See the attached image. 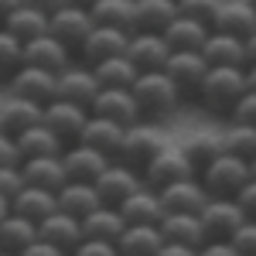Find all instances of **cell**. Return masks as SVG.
<instances>
[{"label": "cell", "mask_w": 256, "mask_h": 256, "mask_svg": "<svg viewBox=\"0 0 256 256\" xmlns=\"http://www.w3.org/2000/svg\"><path fill=\"white\" fill-rule=\"evenodd\" d=\"M198 102L208 113H232L239 99L246 96V68H208V76L198 86Z\"/></svg>", "instance_id": "1"}, {"label": "cell", "mask_w": 256, "mask_h": 256, "mask_svg": "<svg viewBox=\"0 0 256 256\" xmlns=\"http://www.w3.org/2000/svg\"><path fill=\"white\" fill-rule=\"evenodd\" d=\"M134 99H137V110L144 120H160V116H171L178 106H181V92L178 86L164 72H144L134 82Z\"/></svg>", "instance_id": "2"}, {"label": "cell", "mask_w": 256, "mask_h": 256, "mask_svg": "<svg viewBox=\"0 0 256 256\" xmlns=\"http://www.w3.org/2000/svg\"><path fill=\"white\" fill-rule=\"evenodd\" d=\"M198 181L208 192V198H236L246 188V181H250V160H239L232 154H218L198 174Z\"/></svg>", "instance_id": "3"}, {"label": "cell", "mask_w": 256, "mask_h": 256, "mask_svg": "<svg viewBox=\"0 0 256 256\" xmlns=\"http://www.w3.org/2000/svg\"><path fill=\"white\" fill-rule=\"evenodd\" d=\"M168 147V137L160 134L158 126H150V123H137V126H130L126 134H123V147H120V164H126V168H134V171H144L150 160L158 158L160 150Z\"/></svg>", "instance_id": "4"}, {"label": "cell", "mask_w": 256, "mask_h": 256, "mask_svg": "<svg viewBox=\"0 0 256 256\" xmlns=\"http://www.w3.org/2000/svg\"><path fill=\"white\" fill-rule=\"evenodd\" d=\"M92 188H96V195H99L102 205L120 208L134 192L144 188V178H140V171H134V168H126V164H120V160H110L106 171L92 181Z\"/></svg>", "instance_id": "5"}, {"label": "cell", "mask_w": 256, "mask_h": 256, "mask_svg": "<svg viewBox=\"0 0 256 256\" xmlns=\"http://www.w3.org/2000/svg\"><path fill=\"white\" fill-rule=\"evenodd\" d=\"M202 232H205V242H229L236 236V229L246 222L242 208H239L232 198H212L205 208H202Z\"/></svg>", "instance_id": "6"}, {"label": "cell", "mask_w": 256, "mask_h": 256, "mask_svg": "<svg viewBox=\"0 0 256 256\" xmlns=\"http://www.w3.org/2000/svg\"><path fill=\"white\" fill-rule=\"evenodd\" d=\"M41 123H44L65 147H72V144H79L82 130H86V123H89V110H86V106H76V102H65V99H55V102L44 106Z\"/></svg>", "instance_id": "7"}, {"label": "cell", "mask_w": 256, "mask_h": 256, "mask_svg": "<svg viewBox=\"0 0 256 256\" xmlns=\"http://www.w3.org/2000/svg\"><path fill=\"white\" fill-rule=\"evenodd\" d=\"M140 178H144V184H147V188L164 192L168 184H178V181H188V178H198V174L192 171V164L184 160L181 147H171V144H168L158 158L140 171Z\"/></svg>", "instance_id": "8"}, {"label": "cell", "mask_w": 256, "mask_h": 256, "mask_svg": "<svg viewBox=\"0 0 256 256\" xmlns=\"http://www.w3.org/2000/svg\"><path fill=\"white\" fill-rule=\"evenodd\" d=\"M92 28H96V24H92V14H89L86 7H76V4H65L62 10H55V14L48 18V34L55 41H62L68 52H79L82 41L89 38Z\"/></svg>", "instance_id": "9"}, {"label": "cell", "mask_w": 256, "mask_h": 256, "mask_svg": "<svg viewBox=\"0 0 256 256\" xmlns=\"http://www.w3.org/2000/svg\"><path fill=\"white\" fill-rule=\"evenodd\" d=\"M89 113L99 120H110V123H116L123 130H130V126H137L140 120V110H137V99L130 89H99V96L92 99V106H89Z\"/></svg>", "instance_id": "10"}, {"label": "cell", "mask_w": 256, "mask_h": 256, "mask_svg": "<svg viewBox=\"0 0 256 256\" xmlns=\"http://www.w3.org/2000/svg\"><path fill=\"white\" fill-rule=\"evenodd\" d=\"M126 58L137 68L140 76L144 72H164V65L171 58V44L164 41V34H150V31H134L130 34V44H126Z\"/></svg>", "instance_id": "11"}, {"label": "cell", "mask_w": 256, "mask_h": 256, "mask_svg": "<svg viewBox=\"0 0 256 256\" xmlns=\"http://www.w3.org/2000/svg\"><path fill=\"white\" fill-rule=\"evenodd\" d=\"M96 96H99V82L89 65L72 62L62 76H55V99H65V102H76V106L89 110Z\"/></svg>", "instance_id": "12"}, {"label": "cell", "mask_w": 256, "mask_h": 256, "mask_svg": "<svg viewBox=\"0 0 256 256\" xmlns=\"http://www.w3.org/2000/svg\"><path fill=\"white\" fill-rule=\"evenodd\" d=\"M126 44H130V31H120V28H102L96 24L89 31V38L82 41L79 48V62L82 65H99L106 58H116V55H126Z\"/></svg>", "instance_id": "13"}, {"label": "cell", "mask_w": 256, "mask_h": 256, "mask_svg": "<svg viewBox=\"0 0 256 256\" xmlns=\"http://www.w3.org/2000/svg\"><path fill=\"white\" fill-rule=\"evenodd\" d=\"M7 96L28 99L34 106H48V102H55V76L41 72V68H31V65H20L7 79Z\"/></svg>", "instance_id": "14"}, {"label": "cell", "mask_w": 256, "mask_h": 256, "mask_svg": "<svg viewBox=\"0 0 256 256\" xmlns=\"http://www.w3.org/2000/svg\"><path fill=\"white\" fill-rule=\"evenodd\" d=\"M158 195H160V205H164V216H202V208L212 202L198 178L168 184V188L158 192Z\"/></svg>", "instance_id": "15"}, {"label": "cell", "mask_w": 256, "mask_h": 256, "mask_svg": "<svg viewBox=\"0 0 256 256\" xmlns=\"http://www.w3.org/2000/svg\"><path fill=\"white\" fill-rule=\"evenodd\" d=\"M164 76L178 86L181 96H195L202 79L208 76V62L202 58V52H171V58L164 65Z\"/></svg>", "instance_id": "16"}, {"label": "cell", "mask_w": 256, "mask_h": 256, "mask_svg": "<svg viewBox=\"0 0 256 256\" xmlns=\"http://www.w3.org/2000/svg\"><path fill=\"white\" fill-rule=\"evenodd\" d=\"M212 31L246 41L250 34H256V10L246 0H222L216 18H212Z\"/></svg>", "instance_id": "17"}, {"label": "cell", "mask_w": 256, "mask_h": 256, "mask_svg": "<svg viewBox=\"0 0 256 256\" xmlns=\"http://www.w3.org/2000/svg\"><path fill=\"white\" fill-rule=\"evenodd\" d=\"M106 164H110V158L96 154V150L86 147V144H72V147H65V154H62L65 178H68V181H79V184H92V181L106 171Z\"/></svg>", "instance_id": "18"}, {"label": "cell", "mask_w": 256, "mask_h": 256, "mask_svg": "<svg viewBox=\"0 0 256 256\" xmlns=\"http://www.w3.org/2000/svg\"><path fill=\"white\" fill-rule=\"evenodd\" d=\"M24 65L41 68V72H52V76H62L72 65V52L62 41H55L52 34H44V38L24 44Z\"/></svg>", "instance_id": "19"}, {"label": "cell", "mask_w": 256, "mask_h": 256, "mask_svg": "<svg viewBox=\"0 0 256 256\" xmlns=\"http://www.w3.org/2000/svg\"><path fill=\"white\" fill-rule=\"evenodd\" d=\"M202 58L208 62V68H246V41L212 31L202 44Z\"/></svg>", "instance_id": "20"}, {"label": "cell", "mask_w": 256, "mask_h": 256, "mask_svg": "<svg viewBox=\"0 0 256 256\" xmlns=\"http://www.w3.org/2000/svg\"><path fill=\"white\" fill-rule=\"evenodd\" d=\"M41 113H44V106H34V102L18 96H4L0 99V130L7 137H20L24 130L41 123Z\"/></svg>", "instance_id": "21"}, {"label": "cell", "mask_w": 256, "mask_h": 256, "mask_svg": "<svg viewBox=\"0 0 256 256\" xmlns=\"http://www.w3.org/2000/svg\"><path fill=\"white\" fill-rule=\"evenodd\" d=\"M123 126H116V123H110V120H99L89 113V123H86V130H82L79 144H86V147H92L96 154H102V158L116 160L120 158V147H123Z\"/></svg>", "instance_id": "22"}, {"label": "cell", "mask_w": 256, "mask_h": 256, "mask_svg": "<svg viewBox=\"0 0 256 256\" xmlns=\"http://www.w3.org/2000/svg\"><path fill=\"white\" fill-rule=\"evenodd\" d=\"M120 216L126 226H160V218H164V205H160V195L154 188H140L134 195L126 198L123 205H120Z\"/></svg>", "instance_id": "23"}, {"label": "cell", "mask_w": 256, "mask_h": 256, "mask_svg": "<svg viewBox=\"0 0 256 256\" xmlns=\"http://www.w3.org/2000/svg\"><path fill=\"white\" fill-rule=\"evenodd\" d=\"M38 239H44V242H52V246H58L62 253L72 256V250H76L86 236H82L79 218L65 216V212H55V216H48L44 222H38Z\"/></svg>", "instance_id": "24"}, {"label": "cell", "mask_w": 256, "mask_h": 256, "mask_svg": "<svg viewBox=\"0 0 256 256\" xmlns=\"http://www.w3.org/2000/svg\"><path fill=\"white\" fill-rule=\"evenodd\" d=\"M20 174H24V184H31V188H44V192H55V195L68 184L65 168H62V158L20 160Z\"/></svg>", "instance_id": "25"}, {"label": "cell", "mask_w": 256, "mask_h": 256, "mask_svg": "<svg viewBox=\"0 0 256 256\" xmlns=\"http://www.w3.org/2000/svg\"><path fill=\"white\" fill-rule=\"evenodd\" d=\"M10 212H14V216L31 218V222L38 226V222H44L48 216L58 212V195H55V192H44V188H31V184H24L18 195H14V202H10Z\"/></svg>", "instance_id": "26"}, {"label": "cell", "mask_w": 256, "mask_h": 256, "mask_svg": "<svg viewBox=\"0 0 256 256\" xmlns=\"http://www.w3.org/2000/svg\"><path fill=\"white\" fill-rule=\"evenodd\" d=\"M137 14H134V31H150V34H164L178 18L174 0H134Z\"/></svg>", "instance_id": "27"}, {"label": "cell", "mask_w": 256, "mask_h": 256, "mask_svg": "<svg viewBox=\"0 0 256 256\" xmlns=\"http://www.w3.org/2000/svg\"><path fill=\"white\" fill-rule=\"evenodd\" d=\"M178 147H181L184 160L192 164V171L202 174V171H205V168L222 154V137L212 134V130H195V134H188L184 144H178Z\"/></svg>", "instance_id": "28"}, {"label": "cell", "mask_w": 256, "mask_h": 256, "mask_svg": "<svg viewBox=\"0 0 256 256\" xmlns=\"http://www.w3.org/2000/svg\"><path fill=\"white\" fill-rule=\"evenodd\" d=\"M14 144H18L20 150V160H31V158H62L65 154V144H62L44 123H38V126H31V130H24L20 137H14Z\"/></svg>", "instance_id": "29"}, {"label": "cell", "mask_w": 256, "mask_h": 256, "mask_svg": "<svg viewBox=\"0 0 256 256\" xmlns=\"http://www.w3.org/2000/svg\"><path fill=\"white\" fill-rule=\"evenodd\" d=\"M158 229H160V236H164V242L188 246V250H202L205 246V232H202L198 216H164Z\"/></svg>", "instance_id": "30"}, {"label": "cell", "mask_w": 256, "mask_h": 256, "mask_svg": "<svg viewBox=\"0 0 256 256\" xmlns=\"http://www.w3.org/2000/svg\"><path fill=\"white\" fill-rule=\"evenodd\" d=\"M164 246L158 226H126L123 236L116 239L120 256H158V250Z\"/></svg>", "instance_id": "31"}, {"label": "cell", "mask_w": 256, "mask_h": 256, "mask_svg": "<svg viewBox=\"0 0 256 256\" xmlns=\"http://www.w3.org/2000/svg\"><path fill=\"white\" fill-rule=\"evenodd\" d=\"M96 208H102V202H99L96 195V188L92 184H79V181H68L65 188L58 192V212H65V216H72V218H86V216H92Z\"/></svg>", "instance_id": "32"}, {"label": "cell", "mask_w": 256, "mask_h": 256, "mask_svg": "<svg viewBox=\"0 0 256 256\" xmlns=\"http://www.w3.org/2000/svg\"><path fill=\"white\" fill-rule=\"evenodd\" d=\"M34 239H38V226H34L31 218L14 216V212L0 218V250H4V253L20 256Z\"/></svg>", "instance_id": "33"}, {"label": "cell", "mask_w": 256, "mask_h": 256, "mask_svg": "<svg viewBox=\"0 0 256 256\" xmlns=\"http://www.w3.org/2000/svg\"><path fill=\"white\" fill-rule=\"evenodd\" d=\"M7 34L14 41H20V44H31V41H38L48 34V18L44 14H38V10H31V7H18L10 18L0 24Z\"/></svg>", "instance_id": "34"}, {"label": "cell", "mask_w": 256, "mask_h": 256, "mask_svg": "<svg viewBox=\"0 0 256 256\" xmlns=\"http://www.w3.org/2000/svg\"><path fill=\"white\" fill-rule=\"evenodd\" d=\"M208 34H212L208 24H198L192 18H174V24L164 31V41L171 44V52H202Z\"/></svg>", "instance_id": "35"}, {"label": "cell", "mask_w": 256, "mask_h": 256, "mask_svg": "<svg viewBox=\"0 0 256 256\" xmlns=\"http://www.w3.org/2000/svg\"><path fill=\"white\" fill-rule=\"evenodd\" d=\"M123 229H126V222L120 216V208H110V205H102L92 216L82 218V236L99 239V242H116V239L123 236Z\"/></svg>", "instance_id": "36"}, {"label": "cell", "mask_w": 256, "mask_h": 256, "mask_svg": "<svg viewBox=\"0 0 256 256\" xmlns=\"http://www.w3.org/2000/svg\"><path fill=\"white\" fill-rule=\"evenodd\" d=\"M92 24L102 28H120V31H130L134 34V14H137V4L134 0H99L89 7Z\"/></svg>", "instance_id": "37"}, {"label": "cell", "mask_w": 256, "mask_h": 256, "mask_svg": "<svg viewBox=\"0 0 256 256\" xmlns=\"http://www.w3.org/2000/svg\"><path fill=\"white\" fill-rule=\"evenodd\" d=\"M92 76H96L99 89H134L140 72L130 65L126 55H116V58H106L99 65H92Z\"/></svg>", "instance_id": "38"}, {"label": "cell", "mask_w": 256, "mask_h": 256, "mask_svg": "<svg viewBox=\"0 0 256 256\" xmlns=\"http://www.w3.org/2000/svg\"><path fill=\"white\" fill-rule=\"evenodd\" d=\"M218 137H222V154H232V158H239V160H253L256 158V126L229 123Z\"/></svg>", "instance_id": "39"}, {"label": "cell", "mask_w": 256, "mask_h": 256, "mask_svg": "<svg viewBox=\"0 0 256 256\" xmlns=\"http://www.w3.org/2000/svg\"><path fill=\"white\" fill-rule=\"evenodd\" d=\"M24 65V44L14 41L4 28H0V82L7 86V79Z\"/></svg>", "instance_id": "40"}, {"label": "cell", "mask_w": 256, "mask_h": 256, "mask_svg": "<svg viewBox=\"0 0 256 256\" xmlns=\"http://www.w3.org/2000/svg\"><path fill=\"white\" fill-rule=\"evenodd\" d=\"M218 4L222 0H178V18H192L198 24H208L212 28V18H216Z\"/></svg>", "instance_id": "41"}, {"label": "cell", "mask_w": 256, "mask_h": 256, "mask_svg": "<svg viewBox=\"0 0 256 256\" xmlns=\"http://www.w3.org/2000/svg\"><path fill=\"white\" fill-rule=\"evenodd\" d=\"M229 242H232V250H236L239 256H256V222H250V218H246Z\"/></svg>", "instance_id": "42"}, {"label": "cell", "mask_w": 256, "mask_h": 256, "mask_svg": "<svg viewBox=\"0 0 256 256\" xmlns=\"http://www.w3.org/2000/svg\"><path fill=\"white\" fill-rule=\"evenodd\" d=\"M229 120H232V123H239V126H256V92H250V89H246V96L232 106Z\"/></svg>", "instance_id": "43"}, {"label": "cell", "mask_w": 256, "mask_h": 256, "mask_svg": "<svg viewBox=\"0 0 256 256\" xmlns=\"http://www.w3.org/2000/svg\"><path fill=\"white\" fill-rule=\"evenodd\" d=\"M20 188H24V174H20V164L14 168H0V198H7V202H14Z\"/></svg>", "instance_id": "44"}, {"label": "cell", "mask_w": 256, "mask_h": 256, "mask_svg": "<svg viewBox=\"0 0 256 256\" xmlns=\"http://www.w3.org/2000/svg\"><path fill=\"white\" fill-rule=\"evenodd\" d=\"M72 256H120L116 242H99V239H82L72 250Z\"/></svg>", "instance_id": "45"}, {"label": "cell", "mask_w": 256, "mask_h": 256, "mask_svg": "<svg viewBox=\"0 0 256 256\" xmlns=\"http://www.w3.org/2000/svg\"><path fill=\"white\" fill-rule=\"evenodd\" d=\"M232 202L242 208V216L250 218V222H256V181H253V178L246 181V188H242V192H239Z\"/></svg>", "instance_id": "46"}, {"label": "cell", "mask_w": 256, "mask_h": 256, "mask_svg": "<svg viewBox=\"0 0 256 256\" xmlns=\"http://www.w3.org/2000/svg\"><path fill=\"white\" fill-rule=\"evenodd\" d=\"M14 164H20V150L14 144V137H7L0 130V168H14Z\"/></svg>", "instance_id": "47"}, {"label": "cell", "mask_w": 256, "mask_h": 256, "mask_svg": "<svg viewBox=\"0 0 256 256\" xmlns=\"http://www.w3.org/2000/svg\"><path fill=\"white\" fill-rule=\"evenodd\" d=\"M20 256H68V253H62L58 246H52V242H44V239H34Z\"/></svg>", "instance_id": "48"}, {"label": "cell", "mask_w": 256, "mask_h": 256, "mask_svg": "<svg viewBox=\"0 0 256 256\" xmlns=\"http://www.w3.org/2000/svg\"><path fill=\"white\" fill-rule=\"evenodd\" d=\"M68 0H24V7H31V10H38V14H44V18H52L55 10H62Z\"/></svg>", "instance_id": "49"}, {"label": "cell", "mask_w": 256, "mask_h": 256, "mask_svg": "<svg viewBox=\"0 0 256 256\" xmlns=\"http://www.w3.org/2000/svg\"><path fill=\"white\" fill-rule=\"evenodd\" d=\"M198 256H239V253L232 250V242H205L198 250Z\"/></svg>", "instance_id": "50"}, {"label": "cell", "mask_w": 256, "mask_h": 256, "mask_svg": "<svg viewBox=\"0 0 256 256\" xmlns=\"http://www.w3.org/2000/svg\"><path fill=\"white\" fill-rule=\"evenodd\" d=\"M158 256H198V250H188V246H174V242H164L158 250Z\"/></svg>", "instance_id": "51"}, {"label": "cell", "mask_w": 256, "mask_h": 256, "mask_svg": "<svg viewBox=\"0 0 256 256\" xmlns=\"http://www.w3.org/2000/svg\"><path fill=\"white\" fill-rule=\"evenodd\" d=\"M18 7H24V0H0V24L10 18V14H14Z\"/></svg>", "instance_id": "52"}, {"label": "cell", "mask_w": 256, "mask_h": 256, "mask_svg": "<svg viewBox=\"0 0 256 256\" xmlns=\"http://www.w3.org/2000/svg\"><path fill=\"white\" fill-rule=\"evenodd\" d=\"M246 65H256V34L246 38Z\"/></svg>", "instance_id": "53"}, {"label": "cell", "mask_w": 256, "mask_h": 256, "mask_svg": "<svg viewBox=\"0 0 256 256\" xmlns=\"http://www.w3.org/2000/svg\"><path fill=\"white\" fill-rule=\"evenodd\" d=\"M246 89L256 92V65H246Z\"/></svg>", "instance_id": "54"}, {"label": "cell", "mask_w": 256, "mask_h": 256, "mask_svg": "<svg viewBox=\"0 0 256 256\" xmlns=\"http://www.w3.org/2000/svg\"><path fill=\"white\" fill-rule=\"evenodd\" d=\"M4 216H10V202H7V198H0V218Z\"/></svg>", "instance_id": "55"}, {"label": "cell", "mask_w": 256, "mask_h": 256, "mask_svg": "<svg viewBox=\"0 0 256 256\" xmlns=\"http://www.w3.org/2000/svg\"><path fill=\"white\" fill-rule=\"evenodd\" d=\"M68 4H76V7H86V10H89L92 4H99V0H68Z\"/></svg>", "instance_id": "56"}, {"label": "cell", "mask_w": 256, "mask_h": 256, "mask_svg": "<svg viewBox=\"0 0 256 256\" xmlns=\"http://www.w3.org/2000/svg\"><path fill=\"white\" fill-rule=\"evenodd\" d=\"M250 178H253V181H256V158L250 160Z\"/></svg>", "instance_id": "57"}, {"label": "cell", "mask_w": 256, "mask_h": 256, "mask_svg": "<svg viewBox=\"0 0 256 256\" xmlns=\"http://www.w3.org/2000/svg\"><path fill=\"white\" fill-rule=\"evenodd\" d=\"M246 4H250V7H253V10H256V0H246Z\"/></svg>", "instance_id": "58"}, {"label": "cell", "mask_w": 256, "mask_h": 256, "mask_svg": "<svg viewBox=\"0 0 256 256\" xmlns=\"http://www.w3.org/2000/svg\"><path fill=\"white\" fill-rule=\"evenodd\" d=\"M0 256H14V253H4V250H0Z\"/></svg>", "instance_id": "59"}, {"label": "cell", "mask_w": 256, "mask_h": 256, "mask_svg": "<svg viewBox=\"0 0 256 256\" xmlns=\"http://www.w3.org/2000/svg\"><path fill=\"white\" fill-rule=\"evenodd\" d=\"M174 4H178V0H174Z\"/></svg>", "instance_id": "60"}]
</instances>
